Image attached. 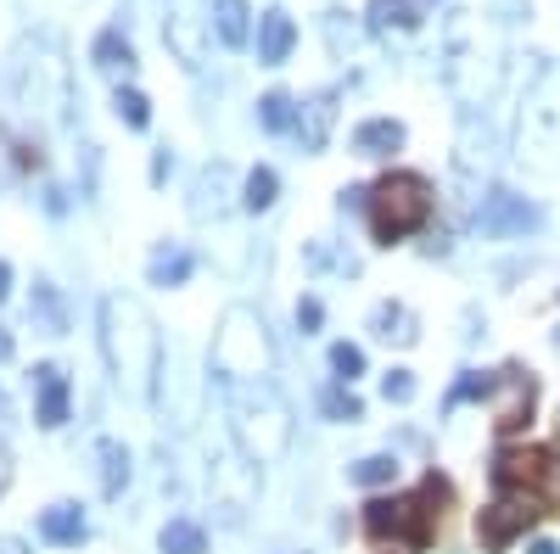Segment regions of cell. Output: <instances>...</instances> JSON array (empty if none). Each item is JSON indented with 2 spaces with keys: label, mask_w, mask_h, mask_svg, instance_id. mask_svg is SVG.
Returning <instances> with one entry per match:
<instances>
[{
  "label": "cell",
  "mask_w": 560,
  "mask_h": 554,
  "mask_svg": "<svg viewBox=\"0 0 560 554\" xmlns=\"http://www.w3.org/2000/svg\"><path fill=\"white\" fill-rule=\"evenodd\" d=\"M448 504H454V487L448 476H420L409 493H393V498H370L364 504V538L376 549H409V554H427L432 538L443 532L448 521Z\"/></svg>",
  "instance_id": "obj_1"
},
{
  "label": "cell",
  "mask_w": 560,
  "mask_h": 554,
  "mask_svg": "<svg viewBox=\"0 0 560 554\" xmlns=\"http://www.w3.org/2000/svg\"><path fill=\"white\" fill-rule=\"evenodd\" d=\"M102 353L113 364V381L135 398L158 392V358H163V337L152 326V314L135 297H107L102 303Z\"/></svg>",
  "instance_id": "obj_2"
},
{
  "label": "cell",
  "mask_w": 560,
  "mask_h": 554,
  "mask_svg": "<svg viewBox=\"0 0 560 554\" xmlns=\"http://www.w3.org/2000/svg\"><path fill=\"white\" fill-rule=\"evenodd\" d=\"M224 414H230V432H236L242 453L253 465H269V459L287 453L292 443V409L287 398L275 392V381H230L224 387Z\"/></svg>",
  "instance_id": "obj_3"
},
{
  "label": "cell",
  "mask_w": 560,
  "mask_h": 554,
  "mask_svg": "<svg viewBox=\"0 0 560 554\" xmlns=\"http://www.w3.org/2000/svg\"><path fill=\"white\" fill-rule=\"evenodd\" d=\"M432 179L427 174H415V168H393L382 174L376 185H370V197H364V219H370V241L376 247H398L409 236H420V229L432 224Z\"/></svg>",
  "instance_id": "obj_4"
},
{
  "label": "cell",
  "mask_w": 560,
  "mask_h": 554,
  "mask_svg": "<svg viewBox=\"0 0 560 554\" xmlns=\"http://www.w3.org/2000/svg\"><path fill=\"white\" fill-rule=\"evenodd\" d=\"M516 157L533 168H560V68H544L522 102Z\"/></svg>",
  "instance_id": "obj_5"
},
{
  "label": "cell",
  "mask_w": 560,
  "mask_h": 554,
  "mask_svg": "<svg viewBox=\"0 0 560 554\" xmlns=\"http://www.w3.org/2000/svg\"><path fill=\"white\" fill-rule=\"evenodd\" d=\"M213 376L224 387L269 376V337H264V319L253 308H230L224 314V326L213 337Z\"/></svg>",
  "instance_id": "obj_6"
},
{
  "label": "cell",
  "mask_w": 560,
  "mask_h": 554,
  "mask_svg": "<svg viewBox=\"0 0 560 554\" xmlns=\"http://www.w3.org/2000/svg\"><path fill=\"white\" fill-rule=\"evenodd\" d=\"M488 476H493V493H527V498L544 504L549 516L560 510V453L555 448H533V443L516 448V443H504L493 453Z\"/></svg>",
  "instance_id": "obj_7"
},
{
  "label": "cell",
  "mask_w": 560,
  "mask_h": 554,
  "mask_svg": "<svg viewBox=\"0 0 560 554\" xmlns=\"http://www.w3.org/2000/svg\"><path fill=\"white\" fill-rule=\"evenodd\" d=\"M544 516L549 510H544L538 498H527V493H493L482 504V516H477V549L482 554H504L516 538H527Z\"/></svg>",
  "instance_id": "obj_8"
},
{
  "label": "cell",
  "mask_w": 560,
  "mask_h": 554,
  "mask_svg": "<svg viewBox=\"0 0 560 554\" xmlns=\"http://www.w3.org/2000/svg\"><path fill=\"white\" fill-rule=\"evenodd\" d=\"M538 414V376L522 364L493 369V432L499 437H522Z\"/></svg>",
  "instance_id": "obj_9"
},
{
  "label": "cell",
  "mask_w": 560,
  "mask_h": 554,
  "mask_svg": "<svg viewBox=\"0 0 560 554\" xmlns=\"http://www.w3.org/2000/svg\"><path fill=\"white\" fill-rule=\"evenodd\" d=\"M533 224H538V208L516 191H504V185H493V191L482 197V208H477V229L493 236V241L499 236H527Z\"/></svg>",
  "instance_id": "obj_10"
},
{
  "label": "cell",
  "mask_w": 560,
  "mask_h": 554,
  "mask_svg": "<svg viewBox=\"0 0 560 554\" xmlns=\"http://www.w3.org/2000/svg\"><path fill=\"white\" fill-rule=\"evenodd\" d=\"M34 392H39V403H34V421L45 426V432H57V426H68V376L57 364H34Z\"/></svg>",
  "instance_id": "obj_11"
},
{
  "label": "cell",
  "mask_w": 560,
  "mask_h": 554,
  "mask_svg": "<svg viewBox=\"0 0 560 554\" xmlns=\"http://www.w3.org/2000/svg\"><path fill=\"white\" fill-rule=\"evenodd\" d=\"M292 45H298V23L287 12H264L258 17V62L264 68H280L292 57Z\"/></svg>",
  "instance_id": "obj_12"
},
{
  "label": "cell",
  "mask_w": 560,
  "mask_h": 554,
  "mask_svg": "<svg viewBox=\"0 0 560 554\" xmlns=\"http://www.w3.org/2000/svg\"><path fill=\"white\" fill-rule=\"evenodd\" d=\"M404 146V123L398 118H364L353 129V152L359 157H393Z\"/></svg>",
  "instance_id": "obj_13"
},
{
  "label": "cell",
  "mask_w": 560,
  "mask_h": 554,
  "mask_svg": "<svg viewBox=\"0 0 560 554\" xmlns=\"http://www.w3.org/2000/svg\"><path fill=\"white\" fill-rule=\"evenodd\" d=\"M84 532H90V527H84V510H79V504H51V510L39 516V538L57 543V549H79Z\"/></svg>",
  "instance_id": "obj_14"
},
{
  "label": "cell",
  "mask_w": 560,
  "mask_h": 554,
  "mask_svg": "<svg viewBox=\"0 0 560 554\" xmlns=\"http://www.w3.org/2000/svg\"><path fill=\"white\" fill-rule=\"evenodd\" d=\"M28 319H34V331L45 337H62L68 331V303L51 281H34V297H28Z\"/></svg>",
  "instance_id": "obj_15"
},
{
  "label": "cell",
  "mask_w": 560,
  "mask_h": 554,
  "mask_svg": "<svg viewBox=\"0 0 560 554\" xmlns=\"http://www.w3.org/2000/svg\"><path fill=\"white\" fill-rule=\"evenodd\" d=\"M370 331H376L382 342H398V347H415L420 342V319L404 308V303H382L376 314H370Z\"/></svg>",
  "instance_id": "obj_16"
},
{
  "label": "cell",
  "mask_w": 560,
  "mask_h": 554,
  "mask_svg": "<svg viewBox=\"0 0 560 554\" xmlns=\"http://www.w3.org/2000/svg\"><path fill=\"white\" fill-rule=\"evenodd\" d=\"M364 17H370L376 34H415L420 28V7H415V0H370Z\"/></svg>",
  "instance_id": "obj_17"
},
{
  "label": "cell",
  "mask_w": 560,
  "mask_h": 554,
  "mask_svg": "<svg viewBox=\"0 0 560 554\" xmlns=\"http://www.w3.org/2000/svg\"><path fill=\"white\" fill-rule=\"evenodd\" d=\"M331 118H337V96L325 90V96H314L298 118V134H303V152H319L325 146V134H331Z\"/></svg>",
  "instance_id": "obj_18"
},
{
  "label": "cell",
  "mask_w": 560,
  "mask_h": 554,
  "mask_svg": "<svg viewBox=\"0 0 560 554\" xmlns=\"http://www.w3.org/2000/svg\"><path fill=\"white\" fill-rule=\"evenodd\" d=\"M96 459H102V493L118 498V493L129 487V448H124L118 437H102V443H96Z\"/></svg>",
  "instance_id": "obj_19"
},
{
  "label": "cell",
  "mask_w": 560,
  "mask_h": 554,
  "mask_svg": "<svg viewBox=\"0 0 560 554\" xmlns=\"http://www.w3.org/2000/svg\"><path fill=\"white\" fill-rule=\"evenodd\" d=\"M213 23H219V39L230 45V51H242L247 34H253V12H247V0H219V7H213Z\"/></svg>",
  "instance_id": "obj_20"
},
{
  "label": "cell",
  "mask_w": 560,
  "mask_h": 554,
  "mask_svg": "<svg viewBox=\"0 0 560 554\" xmlns=\"http://www.w3.org/2000/svg\"><path fill=\"white\" fill-rule=\"evenodd\" d=\"M348 482L353 487H393L398 482V459L393 453H364L348 465Z\"/></svg>",
  "instance_id": "obj_21"
},
{
  "label": "cell",
  "mask_w": 560,
  "mask_h": 554,
  "mask_svg": "<svg viewBox=\"0 0 560 554\" xmlns=\"http://www.w3.org/2000/svg\"><path fill=\"white\" fill-rule=\"evenodd\" d=\"M158 549H163V554H208V532H202L197 521L179 516V521H168V527L158 532Z\"/></svg>",
  "instance_id": "obj_22"
},
{
  "label": "cell",
  "mask_w": 560,
  "mask_h": 554,
  "mask_svg": "<svg viewBox=\"0 0 560 554\" xmlns=\"http://www.w3.org/2000/svg\"><path fill=\"white\" fill-rule=\"evenodd\" d=\"M147 274H152V286H185V281H191V252H185V247H163Z\"/></svg>",
  "instance_id": "obj_23"
},
{
  "label": "cell",
  "mask_w": 560,
  "mask_h": 554,
  "mask_svg": "<svg viewBox=\"0 0 560 554\" xmlns=\"http://www.w3.org/2000/svg\"><path fill=\"white\" fill-rule=\"evenodd\" d=\"M258 123H264L269 134H287V129H298V107H292L287 90H269V96L258 102Z\"/></svg>",
  "instance_id": "obj_24"
},
{
  "label": "cell",
  "mask_w": 560,
  "mask_h": 554,
  "mask_svg": "<svg viewBox=\"0 0 560 554\" xmlns=\"http://www.w3.org/2000/svg\"><path fill=\"white\" fill-rule=\"evenodd\" d=\"M275 191H280V174L275 168H253L247 185H242V208L247 213H264V208H275Z\"/></svg>",
  "instance_id": "obj_25"
},
{
  "label": "cell",
  "mask_w": 560,
  "mask_h": 554,
  "mask_svg": "<svg viewBox=\"0 0 560 554\" xmlns=\"http://www.w3.org/2000/svg\"><path fill=\"white\" fill-rule=\"evenodd\" d=\"M319 414H325V421L353 426V421H364V403H359L348 387H325V392H319Z\"/></svg>",
  "instance_id": "obj_26"
},
{
  "label": "cell",
  "mask_w": 560,
  "mask_h": 554,
  "mask_svg": "<svg viewBox=\"0 0 560 554\" xmlns=\"http://www.w3.org/2000/svg\"><path fill=\"white\" fill-rule=\"evenodd\" d=\"M482 398H493V369H465V376L454 381V392H448V409L482 403Z\"/></svg>",
  "instance_id": "obj_27"
},
{
  "label": "cell",
  "mask_w": 560,
  "mask_h": 554,
  "mask_svg": "<svg viewBox=\"0 0 560 554\" xmlns=\"http://www.w3.org/2000/svg\"><path fill=\"white\" fill-rule=\"evenodd\" d=\"M90 57H96V68H129V62H135L129 39H124L118 28H107V34L96 39V51H90Z\"/></svg>",
  "instance_id": "obj_28"
},
{
  "label": "cell",
  "mask_w": 560,
  "mask_h": 554,
  "mask_svg": "<svg viewBox=\"0 0 560 554\" xmlns=\"http://www.w3.org/2000/svg\"><path fill=\"white\" fill-rule=\"evenodd\" d=\"M219 197H224V168H208V174L197 179V202H191V213H197V219L219 213V208H224Z\"/></svg>",
  "instance_id": "obj_29"
},
{
  "label": "cell",
  "mask_w": 560,
  "mask_h": 554,
  "mask_svg": "<svg viewBox=\"0 0 560 554\" xmlns=\"http://www.w3.org/2000/svg\"><path fill=\"white\" fill-rule=\"evenodd\" d=\"M113 107H118V118H124L129 129H147V123H152V102L140 96V90H118Z\"/></svg>",
  "instance_id": "obj_30"
},
{
  "label": "cell",
  "mask_w": 560,
  "mask_h": 554,
  "mask_svg": "<svg viewBox=\"0 0 560 554\" xmlns=\"http://www.w3.org/2000/svg\"><path fill=\"white\" fill-rule=\"evenodd\" d=\"M331 369H337V381L348 387L353 376H364V353H359L353 342H337V347H331Z\"/></svg>",
  "instance_id": "obj_31"
},
{
  "label": "cell",
  "mask_w": 560,
  "mask_h": 554,
  "mask_svg": "<svg viewBox=\"0 0 560 554\" xmlns=\"http://www.w3.org/2000/svg\"><path fill=\"white\" fill-rule=\"evenodd\" d=\"M382 398H387V403H409V398H415V376H409V369H387Z\"/></svg>",
  "instance_id": "obj_32"
},
{
  "label": "cell",
  "mask_w": 560,
  "mask_h": 554,
  "mask_svg": "<svg viewBox=\"0 0 560 554\" xmlns=\"http://www.w3.org/2000/svg\"><path fill=\"white\" fill-rule=\"evenodd\" d=\"M319 319H325L319 297H303V303H298V331H303V337H314V331H319Z\"/></svg>",
  "instance_id": "obj_33"
},
{
  "label": "cell",
  "mask_w": 560,
  "mask_h": 554,
  "mask_svg": "<svg viewBox=\"0 0 560 554\" xmlns=\"http://www.w3.org/2000/svg\"><path fill=\"white\" fill-rule=\"evenodd\" d=\"M12 353H18V342H12V331H7V326H0V364H7Z\"/></svg>",
  "instance_id": "obj_34"
},
{
  "label": "cell",
  "mask_w": 560,
  "mask_h": 554,
  "mask_svg": "<svg viewBox=\"0 0 560 554\" xmlns=\"http://www.w3.org/2000/svg\"><path fill=\"white\" fill-rule=\"evenodd\" d=\"M0 554H28V543L23 538H0Z\"/></svg>",
  "instance_id": "obj_35"
},
{
  "label": "cell",
  "mask_w": 560,
  "mask_h": 554,
  "mask_svg": "<svg viewBox=\"0 0 560 554\" xmlns=\"http://www.w3.org/2000/svg\"><path fill=\"white\" fill-rule=\"evenodd\" d=\"M7 292H12V263H0V303H7Z\"/></svg>",
  "instance_id": "obj_36"
},
{
  "label": "cell",
  "mask_w": 560,
  "mask_h": 554,
  "mask_svg": "<svg viewBox=\"0 0 560 554\" xmlns=\"http://www.w3.org/2000/svg\"><path fill=\"white\" fill-rule=\"evenodd\" d=\"M527 554H560V549H555V543H549V538H538V543H533V549H527Z\"/></svg>",
  "instance_id": "obj_37"
},
{
  "label": "cell",
  "mask_w": 560,
  "mask_h": 554,
  "mask_svg": "<svg viewBox=\"0 0 560 554\" xmlns=\"http://www.w3.org/2000/svg\"><path fill=\"white\" fill-rule=\"evenodd\" d=\"M0 421H7V392H0Z\"/></svg>",
  "instance_id": "obj_38"
},
{
  "label": "cell",
  "mask_w": 560,
  "mask_h": 554,
  "mask_svg": "<svg viewBox=\"0 0 560 554\" xmlns=\"http://www.w3.org/2000/svg\"><path fill=\"white\" fill-rule=\"evenodd\" d=\"M555 347H560V326H555Z\"/></svg>",
  "instance_id": "obj_39"
},
{
  "label": "cell",
  "mask_w": 560,
  "mask_h": 554,
  "mask_svg": "<svg viewBox=\"0 0 560 554\" xmlns=\"http://www.w3.org/2000/svg\"><path fill=\"white\" fill-rule=\"evenodd\" d=\"M555 432H560V421H555Z\"/></svg>",
  "instance_id": "obj_40"
}]
</instances>
